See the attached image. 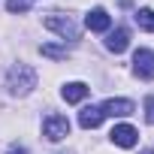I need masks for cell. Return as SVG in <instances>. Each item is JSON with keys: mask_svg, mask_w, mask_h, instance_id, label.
<instances>
[{"mask_svg": "<svg viewBox=\"0 0 154 154\" xmlns=\"http://www.w3.org/2000/svg\"><path fill=\"white\" fill-rule=\"evenodd\" d=\"M48 30H54V33H60L63 39H79V27H75V21L69 18V15H60V12H51L45 21H42Z\"/></svg>", "mask_w": 154, "mask_h": 154, "instance_id": "obj_2", "label": "cell"}, {"mask_svg": "<svg viewBox=\"0 0 154 154\" xmlns=\"http://www.w3.org/2000/svg\"><path fill=\"white\" fill-rule=\"evenodd\" d=\"M6 9L9 12H27L30 9V0H6Z\"/></svg>", "mask_w": 154, "mask_h": 154, "instance_id": "obj_13", "label": "cell"}, {"mask_svg": "<svg viewBox=\"0 0 154 154\" xmlns=\"http://www.w3.org/2000/svg\"><path fill=\"white\" fill-rule=\"evenodd\" d=\"M109 136H112V142L121 145V148H133V145L139 142V133H136V127H130V124H115Z\"/></svg>", "mask_w": 154, "mask_h": 154, "instance_id": "obj_5", "label": "cell"}, {"mask_svg": "<svg viewBox=\"0 0 154 154\" xmlns=\"http://www.w3.org/2000/svg\"><path fill=\"white\" fill-rule=\"evenodd\" d=\"M79 124H82L85 130H97V127L103 124V112H100V106H88V109H82V112H79Z\"/></svg>", "mask_w": 154, "mask_h": 154, "instance_id": "obj_10", "label": "cell"}, {"mask_svg": "<svg viewBox=\"0 0 154 154\" xmlns=\"http://www.w3.org/2000/svg\"><path fill=\"white\" fill-rule=\"evenodd\" d=\"M6 85H9V91L18 94V97L30 94V91L36 88V69L27 66V63H15V66L9 69V75H6Z\"/></svg>", "mask_w": 154, "mask_h": 154, "instance_id": "obj_1", "label": "cell"}, {"mask_svg": "<svg viewBox=\"0 0 154 154\" xmlns=\"http://www.w3.org/2000/svg\"><path fill=\"white\" fill-rule=\"evenodd\" d=\"M142 154H154V151H142Z\"/></svg>", "mask_w": 154, "mask_h": 154, "instance_id": "obj_16", "label": "cell"}, {"mask_svg": "<svg viewBox=\"0 0 154 154\" xmlns=\"http://www.w3.org/2000/svg\"><path fill=\"white\" fill-rule=\"evenodd\" d=\"M136 24L142 27V30H151L154 33V9H136Z\"/></svg>", "mask_w": 154, "mask_h": 154, "instance_id": "obj_11", "label": "cell"}, {"mask_svg": "<svg viewBox=\"0 0 154 154\" xmlns=\"http://www.w3.org/2000/svg\"><path fill=\"white\" fill-rule=\"evenodd\" d=\"M109 24H112V18H109V12L103 9V6H94L88 15H85V27L88 30H109Z\"/></svg>", "mask_w": 154, "mask_h": 154, "instance_id": "obj_7", "label": "cell"}, {"mask_svg": "<svg viewBox=\"0 0 154 154\" xmlns=\"http://www.w3.org/2000/svg\"><path fill=\"white\" fill-rule=\"evenodd\" d=\"M9 154H27V151H24V148H18V145H12V148H9Z\"/></svg>", "mask_w": 154, "mask_h": 154, "instance_id": "obj_15", "label": "cell"}, {"mask_svg": "<svg viewBox=\"0 0 154 154\" xmlns=\"http://www.w3.org/2000/svg\"><path fill=\"white\" fill-rule=\"evenodd\" d=\"M60 94H63V100H66V103H82V100L91 94V88H88L85 82H66Z\"/></svg>", "mask_w": 154, "mask_h": 154, "instance_id": "obj_8", "label": "cell"}, {"mask_svg": "<svg viewBox=\"0 0 154 154\" xmlns=\"http://www.w3.org/2000/svg\"><path fill=\"white\" fill-rule=\"evenodd\" d=\"M133 103L130 100H106L103 106H100V112H103V118H127V115H133Z\"/></svg>", "mask_w": 154, "mask_h": 154, "instance_id": "obj_6", "label": "cell"}, {"mask_svg": "<svg viewBox=\"0 0 154 154\" xmlns=\"http://www.w3.org/2000/svg\"><path fill=\"white\" fill-rule=\"evenodd\" d=\"M133 69H136L139 79L151 82V79H154V54H151L148 48H139V51L133 54Z\"/></svg>", "mask_w": 154, "mask_h": 154, "instance_id": "obj_4", "label": "cell"}, {"mask_svg": "<svg viewBox=\"0 0 154 154\" xmlns=\"http://www.w3.org/2000/svg\"><path fill=\"white\" fill-rule=\"evenodd\" d=\"M127 45H130V30H127V27L112 30V33H109V39H106V48H109V51H115V54H121Z\"/></svg>", "mask_w": 154, "mask_h": 154, "instance_id": "obj_9", "label": "cell"}, {"mask_svg": "<svg viewBox=\"0 0 154 154\" xmlns=\"http://www.w3.org/2000/svg\"><path fill=\"white\" fill-rule=\"evenodd\" d=\"M42 136H45L48 142L66 139V136H69V121H66V115H48V118L42 121Z\"/></svg>", "mask_w": 154, "mask_h": 154, "instance_id": "obj_3", "label": "cell"}, {"mask_svg": "<svg viewBox=\"0 0 154 154\" xmlns=\"http://www.w3.org/2000/svg\"><path fill=\"white\" fill-rule=\"evenodd\" d=\"M39 51H42V57H51V60H66V48H60V45H42Z\"/></svg>", "mask_w": 154, "mask_h": 154, "instance_id": "obj_12", "label": "cell"}, {"mask_svg": "<svg viewBox=\"0 0 154 154\" xmlns=\"http://www.w3.org/2000/svg\"><path fill=\"white\" fill-rule=\"evenodd\" d=\"M145 121H148V124H154V97H148V100H145Z\"/></svg>", "mask_w": 154, "mask_h": 154, "instance_id": "obj_14", "label": "cell"}]
</instances>
